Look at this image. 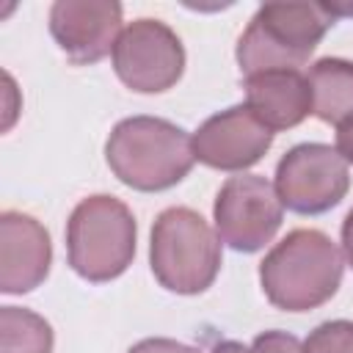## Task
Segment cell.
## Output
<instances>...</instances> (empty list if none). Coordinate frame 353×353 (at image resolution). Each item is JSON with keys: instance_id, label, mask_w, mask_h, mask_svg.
<instances>
[{"instance_id": "cell-15", "label": "cell", "mask_w": 353, "mask_h": 353, "mask_svg": "<svg viewBox=\"0 0 353 353\" xmlns=\"http://www.w3.org/2000/svg\"><path fill=\"white\" fill-rule=\"evenodd\" d=\"M303 353H353V323L350 320L320 323L306 336Z\"/></svg>"}, {"instance_id": "cell-8", "label": "cell", "mask_w": 353, "mask_h": 353, "mask_svg": "<svg viewBox=\"0 0 353 353\" xmlns=\"http://www.w3.org/2000/svg\"><path fill=\"white\" fill-rule=\"evenodd\" d=\"M347 188V163L328 143H298L276 165V193L298 215L328 212L345 199Z\"/></svg>"}, {"instance_id": "cell-12", "label": "cell", "mask_w": 353, "mask_h": 353, "mask_svg": "<svg viewBox=\"0 0 353 353\" xmlns=\"http://www.w3.org/2000/svg\"><path fill=\"white\" fill-rule=\"evenodd\" d=\"M245 105L273 132L298 127L312 113L309 80L298 69H273L251 74L245 77Z\"/></svg>"}, {"instance_id": "cell-17", "label": "cell", "mask_w": 353, "mask_h": 353, "mask_svg": "<svg viewBox=\"0 0 353 353\" xmlns=\"http://www.w3.org/2000/svg\"><path fill=\"white\" fill-rule=\"evenodd\" d=\"M127 353H196L193 347L176 342V339H165V336H152V339H141L138 345H132Z\"/></svg>"}, {"instance_id": "cell-20", "label": "cell", "mask_w": 353, "mask_h": 353, "mask_svg": "<svg viewBox=\"0 0 353 353\" xmlns=\"http://www.w3.org/2000/svg\"><path fill=\"white\" fill-rule=\"evenodd\" d=\"M210 353H248V347L240 345V342H234V339H223V342H218Z\"/></svg>"}, {"instance_id": "cell-18", "label": "cell", "mask_w": 353, "mask_h": 353, "mask_svg": "<svg viewBox=\"0 0 353 353\" xmlns=\"http://www.w3.org/2000/svg\"><path fill=\"white\" fill-rule=\"evenodd\" d=\"M336 152L347 165H353V116L342 119L336 124Z\"/></svg>"}, {"instance_id": "cell-3", "label": "cell", "mask_w": 353, "mask_h": 353, "mask_svg": "<svg viewBox=\"0 0 353 353\" xmlns=\"http://www.w3.org/2000/svg\"><path fill=\"white\" fill-rule=\"evenodd\" d=\"M328 3H265L237 41V63L245 77L273 69H298L309 61L334 25Z\"/></svg>"}, {"instance_id": "cell-19", "label": "cell", "mask_w": 353, "mask_h": 353, "mask_svg": "<svg viewBox=\"0 0 353 353\" xmlns=\"http://www.w3.org/2000/svg\"><path fill=\"white\" fill-rule=\"evenodd\" d=\"M342 251H345V259L353 268V207L342 221Z\"/></svg>"}, {"instance_id": "cell-1", "label": "cell", "mask_w": 353, "mask_h": 353, "mask_svg": "<svg viewBox=\"0 0 353 353\" xmlns=\"http://www.w3.org/2000/svg\"><path fill=\"white\" fill-rule=\"evenodd\" d=\"M345 256L320 229H292L259 262L268 301L284 312H309L331 301L342 284Z\"/></svg>"}, {"instance_id": "cell-9", "label": "cell", "mask_w": 353, "mask_h": 353, "mask_svg": "<svg viewBox=\"0 0 353 353\" xmlns=\"http://www.w3.org/2000/svg\"><path fill=\"white\" fill-rule=\"evenodd\" d=\"M273 143V130L265 127L248 105L226 108L210 116L193 132V154L199 163L218 171H245L256 165Z\"/></svg>"}, {"instance_id": "cell-5", "label": "cell", "mask_w": 353, "mask_h": 353, "mask_svg": "<svg viewBox=\"0 0 353 353\" xmlns=\"http://www.w3.org/2000/svg\"><path fill=\"white\" fill-rule=\"evenodd\" d=\"M135 237L138 226L124 201L108 193L88 196L66 221L69 265L85 281H113L132 265Z\"/></svg>"}, {"instance_id": "cell-4", "label": "cell", "mask_w": 353, "mask_h": 353, "mask_svg": "<svg viewBox=\"0 0 353 353\" xmlns=\"http://www.w3.org/2000/svg\"><path fill=\"white\" fill-rule=\"evenodd\" d=\"M223 262L221 237L190 207H168L152 223L149 265L160 287L176 295L204 292Z\"/></svg>"}, {"instance_id": "cell-7", "label": "cell", "mask_w": 353, "mask_h": 353, "mask_svg": "<svg viewBox=\"0 0 353 353\" xmlns=\"http://www.w3.org/2000/svg\"><path fill=\"white\" fill-rule=\"evenodd\" d=\"M113 69L127 88L163 94L185 72V47L165 22L141 17L121 30L113 47Z\"/></svg>"}, {"instance_id": "cell-6", "label": "cell", "mask_w": 353, "mask_h": 353, "mask_svg": "<svg viewBox=\"0 0 353 353\" xmlns=\"http://www.w3.org/2000/svg\"><path fill=\"white\" fill-rule=\"evenodd\" d=\"M212 218L221 243L234 251L254 254L262 251L281 229L284 204L276 185H270L265 176L240 174L221 185L212 204Z\"/></svg>"}, {"instance_id": "cell-11", "label": "cell", "mask_w": 353, "mask_h": 353, "mask_svg": "<svg viewBox=\"0 0 353 353\" xmlns=\"http://www.w3.org/2000/svg\"><path fill=\"white\" fill-rule=\"evenodd\" d=\"M52 265V243L47 229L25 212L6 210L0 215V292L22 295L36 290Z\"/></svg>"}, {"instance_id": "cell-2", "label": "cell", "mask_w": 353, "mask_h": 353, "mask_svg": "<svg viewBox=\"0 0 353 353\" xmlns=\"http://www.w3.org/2000/svg\"><path fill=\"white\" fill-rule=\"evenodd\" d=\"M105 160L116 179L132 190H168L182 182L196 163L193 135L168 119L130 116L113 127L105 143Z\"/></svg>"}, {"instance_id": "cell-13", "label": "cell", "mask_w": 353, "mask_h": 353, "mask_svg": "<svg viewBox=\"0 0 353 353\" xmlns=\"http://www.w3.org/2000/svg\"><path fill=\"white\" fill-rule=\"evenodd\" d=\"M312 113L325 124H339L353 116V61L320 58L312 63L309 74Z\"/></svg>"}, {"instance_id": "cell-16", "label": "cell", "mask_w": 353, "mask_h": 353, "mask_svg": "<svg viewBox=\"0 0 353 353\" xmlns=\"http://www.w3.org/2000/svg\"><path fill=\"white\" fill-rule=\"evenodd\" d=\"M248 353H303V345H301L298 336L273 328V331H262V334L251 342Z\"/></svg>"}, {"instance_id": "cell-14", "label": "cell", "mask_w": 353, "mask_h": 353, "mask_svg": "<svg viewBox=\"0 0 353 353\" xmlns=\"http://www.w3.org/2000/svg\"><path fill=\"white\" fill-rule=\"evenodd\" d=\"M52 325L19 306L0 309V353H52Z\"/></svg>"}, {"instance_id": "cell-10", "label": "cell", "mask_w": 353, "mask_h": 353, "mask_svg": "<svg viewBox=\"0 0 353 353\" xmlns=\"http://www.w3.org/2000/svg\"><path fill=\"white\" fill-rule=\"evenodd\" d=\"M50 33L72 63H97L113 52L121 36V3L55 0L50 8Z\"/></svg>"}]
</instances>
